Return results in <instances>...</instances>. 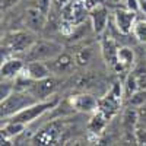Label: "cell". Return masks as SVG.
<instances>
[{
  "instance_id": "obj_1",
  "label": "cell",
  "mask_w": 146,
  "mask_h": 146,
  "mask_svg": "<svg viewBox=\"0 0 146 146\" xmlns=\"http://www.w3.org/2000/svg\"><path fill=\"white\" fill-rule=\"evenodd\" d=\"M38 100L35 95H32L29 91H13L7 98L2 100V105H0V114H2V120H7L12 115L18 114L19 111L25 110L27 107L38 102Z\"/></svg>"
},
{
  "instance_id": "obj_2",
  "label": "cell",
  "mask_w": 146,
  "mask_h": 146,
  "mask_svg": "<svg viewBox=\"0 0 146 146\" xmlns=\"http://www.w3.org/2000/svg\"><path fill=\"white\" fill-rule=\"evenodd\" d=\"M58 104V100L54 98V100H41L38 102H35L29 107H27L25 110H22V111H19L18 114L12 115L10 118L7 120H12V121H19V123H23V124H29L32 123V121H35L38 117H41L42 114H45L47 111H50V110H53L54 107H57ZM5 120V121H7Z\"/></svg>"
},
{
  "instance_id": "obj_3",
  "label": "cell",
  "mask_w": 146,
  "mask_h": 146,
  "mask_svg": "<svg viewBox=\"0 0 146 146\" xmlns=\"http://www.w3.org/2000/svg\"><path fill=\"white\" fill-rule=\"evenodd\" d=\"M35 38L34 32L28 31H13L5 36L3 45L10 54H18V53H27L29 48L34 45Z\"/></svg>"
},
{
  "instance_id": "obj_4",
  "label": "cell",
  "mask_w": 146,
  "mask_h": 146,
  "mask_svg": "<svg viewBox=\"0 0 146 146\" xmlns=\"http://www.w3.org/2000/svg\"><path fill=\"white\" fill-rule=\"evenodd\" d=\"M123 85L115 82L107 95L104 98L100 100L98 104V111H101L108 120H111L118 111H120V105H121V98H123Z\"/></svg>"
},
{
  "instance_id": "obj_5",
  "label": "cell",
  "mask_w": 146,
  "mask_h": 146,
  "mask_svg": "<svg viewBox=\"0 0 146 146\" xmlns=\"http://www.w3.org/2000/svg\"><path fill=\"white\" fill-rule=\"evenodd\" d=\"M62 53V45L54 41H35L28 50V60H51Z\"/></svg>"
},
{
  "instance_id": "obj_6",
  "label": "cell",
  "mask_w": 146,
  "mask_h": 146,
  "mask_svg": "<svg viewBox=\"0 0 146 146\" xmlns=\"http://www.w3.org/2000/svg\"><path fill=\"white\" fill-rule=\"evenodd\" d=\"M47 19V13H44L38 6H29L23 12V23L34 34L41 32L45 28Z\"/></svg>"
},
{
  "instance_id": "obj_7",
  "label": "cell",
  "mask_w": 146,
  "mask_h": 146,
  "mask_svg": "<svg viewBox=\"0 0 146 146\" xmlns=\"http://www.w3.org/2000/svg\"><path fill=\"white\" fill-rule=\"evenodd\" d=\"M137 21V12L129 9H115L114 10V22L120 34L129 35L133 32V27Z\"/></svg>"
},
{
  "instance_id": "obj_8",
  "label": "cell",
  "mask_w": 146,
  "mask_h": 146,
  "mask_svg": "<svg viewBox=\"0 0 146 146\" xmlns=\"http://www.w3.org/2000/svg\"><path fill=\"white\" fill-rule=\"evenodd\" d=\"M100 100L91 94H78L70 98V107L80 113H95L98 111Z\"/></svg>"
},
{
  "instance_id": "obj_9",
  "label": "cell",
  "mask_w": 146,
  "mask_h": 146,
  "mask_svg": "<svg viewBox=\"0 0 146 146\" xmlns=\"http://www.w3.org/2000/svg\"><path fill=\"white\" fill-rule=\"evenodd\" d=\"M57 89V79L53 76H48L41 80H35L29 86V92L35 95L38 100H48Z\"/></svg>"
},
{
  "instance_id": "obj_10",
  "label": "cell",
  "mask_w": 146,
  "mask_h": 146,
  "mask_svg": "<svg viewBox=\"0 0 146 146\" xmlns=\"http://www.w3.org/2000/svg\"><path fill=\"white\" fill-rule=\"evenodd\" d=\"M108 18H110L108 9L104 5H100V6H96V7L89 10L91 25H92V29L96 35H101V34L105 32L107 25H108Z\"/></svg>"
},
{
  "instance_id": "obj_11",
  "label": "cell",
  "mask_w": 146,
  "mask_h": 146,
  "mask_svg": "<svg viewBox=\"0 0 146 146\" xmlns=\"http://www.w3.org/2000/svg\"><path fill=\"white\" fill-rule=\"evenodd\" d=\"M47 64L50 66L51 73L54 75H63V73H69L75 67V57H72L67 53H60L51 60H47Z\"/></svg>"
},
{
  "instance_id": "obj_12",
  "label": "cell",
  "mask_w": 146,
  "mask_h": 146,
  "mask_svg": "<svg viewBox=\"0 0 146 146\" xmlns=\"http://www.w3.org/2000/svg\"><path fill=\"white\" fill-rule=\"evenodd\" d=\"M23 73L31 79V80H41L48 76H51V69L44 60H31L29 63H27Z\"/></svg>"
},
{
  "instance_id": "obj_13",
  "label": "cell",
  "mask_w": 146,
  "mask_h": 146,
  "mask_svg": "<svg viewBox=\"0 0 146 146\" xmlns=\"http://www.w3.org/2000/svg\"><path fill=\"white\" fill-rule=\"evenodd\" d=\"M25 69V64L21 58L18 57H9L2 62V67H0V73H2V79H9L13 80L16 79Z\"/></svg>"
},
{
  "instance_id": "obj_14",
  "label": "cell",
  "mask_w": 146,
  "mask_h": 146,
  "mask_svg": "<svg viewBox=\"0 0 146 146\" xmlns=\"http://www.w3.org/2000/svg\"><path fill=\"white\" fill-rule=\"evenodd\" d=\"M135 62H136V56H135V51L130 47H118L117 63H115L113 70H115L117 73L127 72L135 66Z\"/></svg>"
},
{
  "instance_id": "obj_15",
  "label": "cell",
  "mask_w": 146,
  "mask_h": 146,
  "mask_svg": "<svg viewBox=\"0 0 146 146\" xmlns=\"http://www.w3.org/2000/svg\"><path fill=\"white\" fill-rule=\"evenodd\" d=\"M117 53H118V47L115 44V40L111 35L104 36L101 40V54H102V58L105 60V63L111 69H114L117 63Z\"/></svg>"
},
{
  "instance_id": "obj_16",
  "label": "cell",
  "mask_w": 146,
  "mask_h": 146,
  "mask_svg": "<svg viewBox=\"0 0 146 146\" xmlns=\"http://www.w3.org/2000/svg\"><path fill=\"white\" fill-rule=\"evenodd\" d=\"M121 124H123L124 133H135L136 127L139 126V110L136 107H127L121 117Z\"/></svg>"
},
{
  "instance_id": "obj_17",
  "label": "cell",
  "mask_w": 146,
  "mask_h": 146,
  "mask_svg": "<svg viewBox=\"0 0 146 146\" xmlns=\"http://www.w3.org/2000/svg\"><path fill=\"white\" fill-rule=\"evenodd\" d=\"M108 118L101 113V111H95L94 115L91 117L89 123H88V131L91 133V135H95L98 136L100 133H102L107 127V123H108Z\"/></svg>"
},
{
  "instance_id": "obj_18",
  "label": "cell",
  "mask_w": 146,
  "mask_h": 146,
  "mask_svg": "<svg viewBox=\"0 0 146 146\" xmlns=\"http://www.w3.org/2000/svg\"><path fill=\"white\" fill-rule=\"evenodd\" d=\"M72 6V22L75 25H80L86 18V13L89 12L88 6L85 5V0H73L70 2Z\"/></svg>"
},
{
  "instance_id": "obj_19",
  "label": "cell",
  "mask_w": 146,
  "mask_h": 146,
  "mask_svg": "<svg viewBox=\"0 0 146 146\" xmlns=\"http://www.w3.org/2000/svg\"><path fill=\"white\" fill-rule=\"evenodd\" d=\"M53 126H51V129L48 127L45 130H41L40 133H36V136L34 139L35 145H56L60 133L56 129H53Z\"/></svg>"
},
{
  "instance_id": "obj_20",
  "label": "cell",
  "mask_w": 146,
  "mask_h": 146,
  "mask_svg": "<svg viewBox=\"0 0 146 146\" xmlns=\"http://www.w3.org/2000/svg\"><path fill=\"white\" fill-rule=\"evenodd\" d=\"M25 129H27V124L19 123V121L7 120V121H5V126L2 127V135H5V136H7V137L12 139V137L19 136Z\"/></svg>"
},
{
  "instance_id": "obj_21",
  "label": "cell",
  "mask_w": 146,
  "mask_h": 146,
  "mask_svg": "<svg viewBox=\"0 0 146 146\" xmlns=\"http://www.w3.org/2000/svg\"><path fill=\"white\" fill-rule=\"evenodd\" d=\"M92 58H94V50L91 47H83V48H80L79 51L75 53V63L79 67L88 66L92 62Z\"/></svg>"
},
{
  "instance_id": "obj_22",
  "label": "cell",
  "mask_w": 146,
  "mask_h": 146,
  "mask_svg": "<svg viewBox=\"0 0 146 146\" xmlns=\"http://www.w3.org/2000/svg\"><path fill=\"white\" fill-rule=\"evenodd\" d=\"M137 91H140V89H139L137 79H136V76H135V73L129 72V75H127V78H126V82H124V94H126L127 96H130V95H133V94L137 92Z\"/></svg>"
},
{
  "instance_id": "obj_23",
  "label": "cell",
  "mask_w": 146,
  "mask_h": 146,
  "mask_svg": "<svg viewBox=\"0 0 146 146\" xmlns=\"http://www.w3.org/2000/svg\"><path fill=\"white\" fill-rule=\"evenodd\" d=\"M133 35L139 42L146 44V19L136 21L135 27H133Z\"/></svg>"
},
{
  "instance_id": "obj_24",
  "label": "cell",
  "mask_w": 146,
  "mask_h": 146,
  "mask_svg": "<svg viewBox=\"0 0 146 146\" xmlns=\"http://www.w3.org/2000/svg\"><path fill=\"white\" fill-rule=\"evenodd\" d=\"M145 102H146V89H140V91H137L129 96V105H131V107L139 108Z\"/></svg>"
},
{
  "instance_id": "obj_25",
  "label": "cell",
  "mask_w": 146,
  "mask_h": 146,
  "mask_svg": "<svg viewBox=\"0 0 146 146\" xmlns=\"http://www.w3.org/2000/svg\"><path fill=\"white\" fill-rule=\"evenodd\" d=\"M15 89V85H12L9 82V79H2V88H0V98L5 100L7 96L13 92Z\"/></svg>"
},
{
  "instance_id": "obj_26",
  "label": "cell",
  "mask_w": 146,
  "mask_h": 146,
  "mask_svg": "<svg viewBox=\"0 0 146 146\" xmlns=\"http://www.w3.org/2000/svg\"><path fill=\"white\" fill-rule=\"evenodd\" d=\"M135 73V76L137 79V83H139V89H146V69L143 67H139L136 70H131Z\"/></svg>"
},
{
  "instance_id": "obj_27",
  "label": "cell",
  "mask_w": 146,
  "mask_h": 146,
  "mask_svg": "<svg viewBox=\"0 0 146 146\" xmlns=\"http://www.w3.org/2000/svg\"><path fill=\"white\" fill-rule=\"evenodd\" d=\"M135 136H136L137 145H145L146 146V126L139 124L135 130Z\"/></svg>"
},
{
  "instance_id": "obj_28",
  "label": "cell",
  "mask_w": 146,
  "mask_h": 146,
  "mask_svg": "<svg viewBox=\"0 0 146 146\" xmlns=\"http://www.w3.org/2000/svg\"><path fill=\"white\" fill-rule=\"evenodd\" d=\"M36 6H38L44 13H48L53 7V0H36Z\"/></svg>"
},
{
  "instance_id": "obj_29",
  "label": "cell",
  "mask_w": 146,
  "mask_h": 146,
  "mask_svg": "<svg viewBox=\"0 0 146 146\" xmlns=\"http://www.w3.org/2000/svg\"><path fill=\"white\" fill-rule=\"evenodd\" d=\"M126 9L133 12H140V0H124Z\"/></svg>"
},
{
  "instance_id": "obj_30",
  "label": "cell",
  "mask_w": 146,
  "mask_h": 146,
  "mask_svg": "<svg viewBox=\"0 0 146 146\" xmlns=\"http://www.w3.org/2000/svg\"><path fill=\"white\" fill-rule=\"evenodd\" d=\"M139 110V124H143L146 126V102L137 108Z\"/></svg>"
},
{
  "instance_id": "obj_31",
  "label": "cell",
  "mask_w": 146,
  "mask_h": 146,
  "mask_svg": "<svg viewBox=\"0 0 146 146\" xmlns=\"http://www.w3.org/2000/svg\"><path fill=\"white\" fill-rule=\"evenodd\" d=\"M19 2L21 0H2V10H9L10 7H13Z\"/></svg>"
},
{
  "instance_id": "obj_32",
  "label": "cell",
  "mask_w": 146,
  "mask_h": 146,
  "mask_svg": "<svg viewBox=\"0 0 146 146\" xmlns=\"http://www.w3.org/2000/svg\"><path fill=\"white\" fill-rule=\"evenodd\" d=\"M72 2V0H53V5H54V7L60 12V10H62L67 3H70Z\"/></svg>"
},
{
  "instance_id": "obj_33",
  "label": "cell",
  "mask_w": 146,
  "mask_h": 146,
  "mask_svg": "<svg viewBox=\"0 0 146 146\" xmlns=\"http://www.w3.org/2000/svg\"><path fill=\"white\" fill-rule=\"evenodd\" d=\"M85 5H86L88 9L91 10V9H94V7H96V6L102 5V0H85Z\"/></svg>"
},
{
  "instance_id": "obj_34",
  "label": "cell",
  "mask_w": 146,
  "mask_h": 146,
  "mask_svg": "<svg viewBox=\"0 0 146 146\" xmlns=\"http://www.w3.org/2000/svg\"><path fill=\"white\" fill-rule=\"evenodd\" d=\"M140 12L146 15V0H140Z\"/></svg>"
},
{
  "instance_id": "obj_35",
  "label": "cell",
  "mask_w": 146,
  "mask_h": 146,
  "mask_svg": "<svg viewBox=\"0 0 146 146\" xmlns=\"http://www.w3.org/2000/svg\"><path fill=\"white\" fill-rule=\"evenodd\" d=\"M111 2H114V3H120L121 0H111Z\"/></svg>"
},
{
  "instance_id": "obj_36",
  "label": "cell",
  "mask_w": 146,
  "mask_h": 146,
  "mask_svg": "<svg viewBox=\"0 0 146 146\" xmlns=\"http://www.w3.org/2000/svg\"><path fill=\"white\" fill-rule=\"evenodd\" d=\"M145 19H146V18H145Z\"/></svg>"
}]
</instances>
